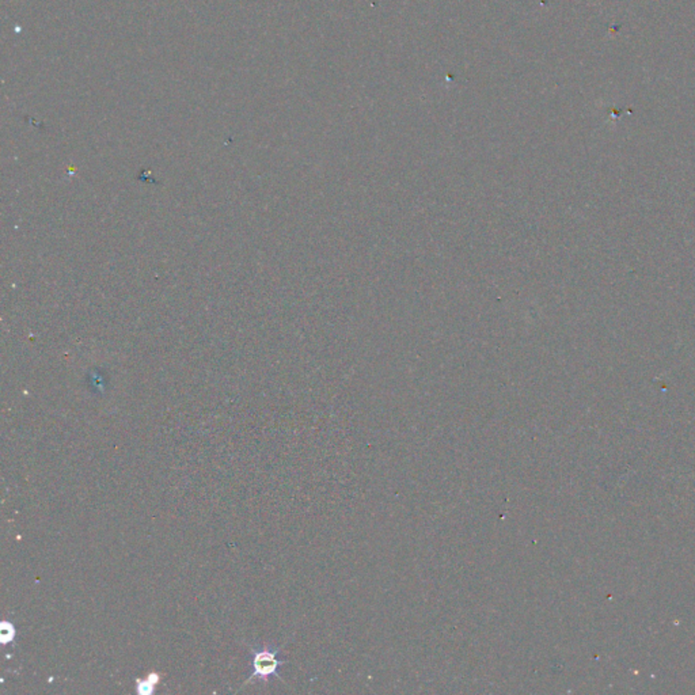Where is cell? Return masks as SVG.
<instances>
[{
  "label": "cell",
  "instance_id": "obj_1",
  "mask_svg": "<svg viewBox=\"0 0 695 695\" xmlns=\"http://www.w3.org/2000/svg\"><path fill=\"white\" fill-rule=\"evenodd\" d=\"M280 650L281 648H273L271 645H264L262 648L250 647V650L253 653V674L243 683V686H246L250 680L253 679H259L268 683V680L272 677L280 678L279 668L286 663L277 659Z\"/></svg>",
  "mask_w": 695,
  "mask_h": 695
},
{
  "label": "cell",
  "instance_id": "obj_2",
  "mask_svg": "<svg viewBox=\"0 0 695 695\" xmlns=\"http://www.w3.org/2000/svg\"><path fill=\"white\" fill-rule=\"evenodd\" d=\"M159 679L161 677L156 672H150L146 679H136L137 694L150 695L155 693Z\"/></svg>",
  "mask_w": 695,
  "mask_h": 695
},
{
  "label": "cell",
  "instance_id": "obj_3",
  "mask_svg": "<svg viewBox=\"0 0 695 695\" xmlns=\"http://www.w3.org/2000/svg\"><path fill=\"white\" fill-rule=\"evenodd\" d=\"M1 630H0V638H1V644L3 645H7L10 642L14 641L16 638V627L9 620H3L1 622Z\"/></svg>",
  "mask_w": 695,
  "mask_h": 695
}]
</instances>
